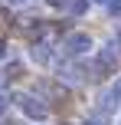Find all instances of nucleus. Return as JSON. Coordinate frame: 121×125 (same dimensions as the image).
<instances>
[{"label":"nucleus","mask_w":121,"mask_h":125,"mask_svg":"<svg viewBox=\"0 0 121 125\" xmlns=\"http://www.w3.org/2000/svg\"><path fill=\"white\" fill-rule=\"evenodd\" d=\"M89 46H92V36H89V33H69L65 43H62V50H65V56H85Z\"/></svg>","instance_id":"7ed1b4c3"},{"label":"nucleus","mask_w":121,"mask_h":125,"mask_svg":"<svg viewBox=\"0 0 121 125\" xmlns=\"http://www.w3.org/2000/svg\"><path fill=\"white\" fill-rule=\"evenodd\" d=\"M111 92H115L118 99H121V79H115V86H111Z\"/></svg>","instance_id":"1a4fd4ad"},{"label":"nucleus","mask_w":121,"mask_h":125,"mask_svg":"<svg viewBox=\"0 0 121 125\" xmlns=\"http://www.w3.org/2000/svg\"><path fill=\"white\" fill-rule=\"evenodd\" d=\"M89 69H92L89 79H105V76L118 73V50H115V43H111V46H102L98 56H95V62H92Z\"/></svg>","instance_id":"f257e3e1"},{"label":"nucleus","mask_w":121,"mask_h":125,"mask_svg":"<svg viewBox=\"0 0 121 125\" xmlns=\"http://www.w3.org/2000/svg\"><path fill=\"white\" fill-rule=\"evenodd\" d=\"M105 7H108V13H111V17H118V20H121V0H108Z\"/></svg>","instance_id":"6e6552de"},{"label":"nucleus","mask_w":121,"mask_h":125,"mask_svg":"<svg viewBox=\"0 0 121 125\" xmlns=\"http://www.w3.org/2000/svg\"><path fill=\"white\" fill-rule=\"evenodd\" d=\"M95 3H108V0H95Z\"/></svg>","instance_id":"4468645a"},{"label":"nucleus","mask_w":121,"mask_h":125,"mask_svg":"<svg viewBox=\"0 0 121 125\" xmlns=\"http://www.w3.org/2000/svg\"><path fill=\"white\" fill-rule=\"evenodd\" d=\"M30 56L36 59L39 66H49V62H52V50H49L46 43H33V46H30Z\"/></svg>","instance_id":"39448f33"},{"label":"nucleus","mask_w":121,"mask_h":125,"mask_svg":"<svg viewBox=\"0 0 121 125\" xmlns=\"http://www.w3.org/2000/svg\"><path fill=\"white\" fill-rule=\"evenodd\" d=\"M3 56H7V43L0 40V59H3Z\"/></svg>","instance_id":"f8f14e48"},{"label":"nucleus","mask_w":121,"mask_h":125,"mask_svg":"<svg viewBox=\"0 0 121 125\" xmlns=\"http://www.w3.org/2000/svg\"><path fill=\"white\" fill-rule=\"evenodd\" d=\"M0 82H7V79H3V73H0Z\"/></svg>","instance_id":"dca6fc26"},{"label":"nucleus","mask_w":121,"mask_h":125,"mask_svg":"<svg viewBox=\"0 0 121 125\" xmlns=\"http://www.w3.org/2000/svg\"><path fill=\"white\" fill-rule=\"evenodd\" d=\"M20 76H23V66H20V62H10V66L3 69V79L10 82V79H20Z\"/></svg>","instance_id":"0eeeda50"},{"label":"nucleus","mask_w":121,"mask_h":125,"mask_svg":"<svg viewBox=\"0 0 121 125\" xmlns=\"http://www.w3.org/2000/svg\"><path fill=\"white\" fill-rule=\"evenodd\" d=\"M118 102H121V99L108 89V92H102V95H98V112H102V115H111V112L118 109Z\"/></svg>","instance_id":"20e7f679"},{"label":"nucleus","mask_w":121,"mask_h":125,"mask_svg":"<svg viewBox=\"0 0 121 125\" xmlns=\"http://www.w3.org/2000/svg\"><path fill=\"white\" fill-rule=\"evenodd\" d=\"M85 125H102V122H95V119H89V122H85Z\"/></svg>","instance_id":"ddd939ff"},{"label":"nucleus","mask_w":121,"mask_h":125,"mask_svg":"<svg viewBox=\"0 0 121 125\" xmlns=\"http://www.w3.org/2000/svg\"><path fill=\"white\" fill-rule=\"evenodd\" d=\"M65 10H69L72 17H82V13L89 10V0H69V7H65Z\"/></svg>","instance_id":"423d86ee"},{"label":"nucleus","mask_w":121,"mask_h":125,"mask_svg":"<svg viewBox=\"0 0 121 125\" xmlns=\"http://www.w3.org/2000/svg\"><path fill=\"white\" fill-rule=\"evenodd\" d=\"M7 3H20V0H7Z\"/></svg>","instance_id":"2eb2a0df"},{"label":"nucleus","mask_w":121,"mask_h":125,"mask_svg":"<svg viewBox=\"0 0 121 125\" xmlns=\"http://www.w3.org/2000/svg\"><path fill=\"white\" fill-rule=\"evenodd\" d=\"M52 7H69V0H49Z\"/></svg>","instance_id":"9d476101"},{"label":"nucleus","mask_w":121,"mask_h":125,"mask_svg":"<svg viewBox=\"0 0 121 125\" xmlns=\"http://www.w3.org/2000/svg\"><path fill=\"white\" fill-rule=\"evenodd\" d=\"M10 102H16V105L26 112V119H33V122L49 119V105H46L39 95H23V92H16V95H10Z\"/></svg>","instance_id":"f03ea898"},{"label":"nucleus","mask_w":121,"mask_h":125,"mask_svg":"<svg viewBox=\"0 0 121 125\" xmlns=\"http://www.w3.org/2000/svg\"><path fill=\"white\" fill-rule=\"evenodd\" d=\"M7 112V95H0V115Z\"/></svg>","instance_id":"9b49d317"}]
</instances>
